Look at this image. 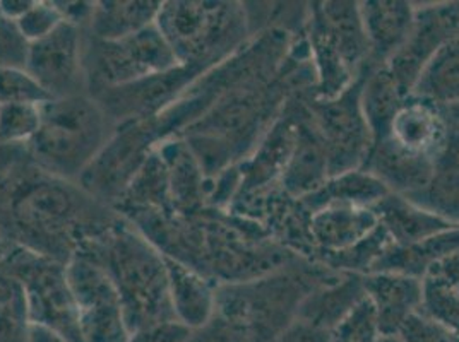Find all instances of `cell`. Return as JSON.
Listing matches in <instances>:
<instances>
[{"label": "cell", "mask_w": 459, "mask_h": 342, "mask_svg": "<svg viewBox=\"0 0 459 342\" xmlns=\"http://www.w3.org/2000/svg\"><path fill=\"white\" fill-rule=\"evenodd\" d=\"M118 218L77 182L39 170L26 144L0 146V227L16 245L67 266Z\"/></svg>", "instance_id": "6da1fadb"}, {"label": "cell", "mask_w": 459, "mask_h": 342, "mask_svg": "<svg viewBox=\"0 0 459 342\" xmlns=\"http://www.w3.org/2000/svg\"><path fill=\"white\" fill-rule=\"evenodd\" d=\"M76 255L95 261L107 270L118 293L129 334L177 321L165 255L126 218L120 216Z\"/></svg>", "instance_id": "7a4b0ae2"}, {"label": "cell", "mask_w": 459, "mask_h": 342, "mask_svg": "<svg viewBox=\"0 0 459 342\" xmlns=\"http://www.w3.org/2000/svg\"><path fill=\"white\" fill-rule=\"evenodd\" d=\"M338 272L299 259L264 278L216 286V315L246 329V342H274L297 319L307 295Z\"/></svg>", "instance_id": "3957f363"}, {"label": "cell", "mask_w": 459, "mask_h": 342, "mask_svg": "<svg viewBox=\"0 0 459 342\" xmlns=\"http://www.w3.org/2000/svg\"><path fill=\"white\" fill-rule=\"evenodd\" d=\"M115 131L117 125L93 96L58 98L41 105L39 133L26 148L39 170L79 182Z\"/></svg>", "instance_id": "277c9868"}, {"label": "cell", "mask_w": 459, "mask_h": 342, "mask_svg": "<svg viewBox=\"0 0 459 342\" xmlns=\"http://www.w3.org/2000/svg\"><path fill=\"white\" fill-rule=\"evenodd\" d=\"M156 26L178 64L203 74L252 38L244 4L237 2H163Z\"/></svg>", "instance_id": "5b68a950"}, {"label": "cell", "mask_w": 459, "mask_h": 342, "mask_svg": "<svg viewBox=\"0 0 459 342\" xmlns=\"http://www.w3.org/2000/svg\"><path fill=\"white\" fill-rule=\"evenodd\" d=\"M180 67L156 22L122 39H96L86 31L84 69L88 95L127 86Z\"/></svg>", "instance_id": "8992f818"}, {"label": "cell", "mask_w": 459, "mask_h": 342, "mask_svg": "<svg viewBox=\"0 0 459 342\" xmlns=\"http://www.w3.org/2000/svg\"><path fill=\"white\" fill-rule=\"evenodd\" d=\"M0 270L20 281L31 322L50 327L71 342H84L65 264L16 247L0 264Z\"/></svg>", "instance_id": "52a82bcc"}, {"label": "cell", "mask_w": 459, "mask_h": 342, "mask_svg": "<svg viewBox=\"0 0 459 342\" xmlns=\"http://www.w3.org/2000/svg\"><path fill=\"white\" fill-rule=\"evenodd\" d=\"M362 79L364 74L343 95L331 99L304 93L316 133L325 144L331 176L362 168L372 148V135L360 107Z\"/></svg>", "instance_id": "ba28073f"}, {"label": "cell", "mask_w": 459, "mask_h": 342, "mask_svg": "<svg viewBox=\"0 0 459 342\" xmlns=\"http://www.w3.org/2000/svg\"><path fill=\"white\" fill-rule=\"evenodd\" d=\"M79 329L84 342H127L124 310L107 270L95 261L76 255L67 264Z\"/></svg>", "instance_id": "9c48e42d"}, {"label": "cell", "mask_w": 459, "mask_h": 342, "mask_svg": "<svg viewBox=\"0 0 459 342\" xmlns=\"http://www.w3.org/2000/svg\"><path fill=\"white\" fill-rule=\"evenodd\" d=\"M84 50L86 30L64 21L45 38L30 43L26 71L54 99L88 95Z\"/></svg>", "instance_id": "30bf717a"}, {"label": "cell", "mask_w": 459, "mask_h": 342, "mask_svg": "<svg viewBox=\"0 0 459 342\" xmlns=\"http://www.w3.org/2000/svg\"><path fill=\"white\" fill-rule=\"evenodd\" d=\"M459 37V2H439L415 7L413 22L402 48L384 65L406 95L421 71L440 48Z\"/></svg>", "instance_id": "8fae6325"}, {"label": "cell", "mask_w": 459, "mask_h": 342, "mask_svg": "<svg viewBox=\"0 0 459 342\" xmlns=\"http://www.w3.org/2000/svg\"><path fill=\"white\" fill-rule=\"evenodd\" d=\"M201 76V71L180 65L165 74L105 90L93 98L118 127L122 124L148 120L163 114Z\"/></svg>", "instance_id": "7c38bea8"}, {"label": "cell", "mask_w": 459, "mask_h": 342, "mask_svg": "<svg viewBox=\"0 0 459 342\" xmlns=\"http://www.w3.org/2000/svg\"><path fill=\"white\" fill-rule=\"evenodd\" d=\"M304 93H297L288 99L283 112L269 127L255 150L244 163H240L242 180L237 195L268 191L280 185L283 171L297 144L299 127L306 107Z\"/></svg>", "instance_id": "4fadbf2b"}, {"label": "cell", "mask_w": 459, "mask_h": 342, "mask_svg": "<svg viewBox=\"0 0 459 342\" xmlns=\"http://www.w3.org/2000/svg\"><path fill=\"white\" fill-rule=\"evenodd\" d=\"M387 135L404 151L436 161L447 148L451 122L439 107L410 95L394 115Z\"/></svg>", "instance_id": "5bb4252c"}, {"label": "cell", "mask_w": 459, "mask_h": 342, "mask_svg": "<svg viewBox=\"0 0 459 342\" xmlns=\"http://www.w3.org/2000/svg\"><path fill=\"white\" fill-rule=\"evenodd\" d=\"M167 173L173 214L182 218L197 216L208 209L210 182L182 137H172L158 146Z\"/></svg>", "instance_id": "9a60e30c"}, {"label": "cell", "mask_w": 459, "mask_h": 342, "mask_svg": "<svg viewBox=\"0 0 459 342\" xmlns=\"http://www.w3.org/2000/svg\"><path fill=\"white\" fill-rule=\"evenodd\" d=\"M365 295L376 306L383 338L396 336L402 323L421 308V278L379 270L364 276Z\"/></svg>", "instance_id": "2e32d148"}, {"label": "cell", "mask_w": 459, "mask_h": 342, "mask_svg": "<svg viewBox=\"0 0 459 342\" xmlns=\"http://www.w3.org/2000/svg\"><path fill=\"white\" fill-rule=\"evenodd\" d=\"M368 45V65L384 67L410 33L415 5L403 0L359 2Z\"/></svg>", "instance_id": "e0dca14e"}, {"label": "cell", "mask_w": 459, "mask_h": 342, "mask_svg": "<svg viewBox=\"0 0 459 342\" xmlns=\"http://www.w3.org/2000/svg\"><path fill=\"white\" fill-rule=\"evenodd\" d=\"M434 165V159L404 151L385 135L372 142L362 170L379 178L391 193L411 197L427 185Z\"/></svg>", "instance_id": "ac0fdd59"}, {"label": "cell", "mask_w": 459, "mask_h": 342, "mask_svg": "<svg viewBox=\"0 0 459 342\" xmlns=\"http://www.w3.org/2000/svg\"><path fill=\"white\" fill-rule=\"evenodd\" d=\"M304 114L299 127V137L287 168L280 180L281 191L293 199H306L310 193L319 191L331 176L329 161L325 156V144L316 133L310 112L304 98Z\"/></svg>", "instance_id": "d6986e66"}, {"label": "cell", "mask_w": 459, "mask_h": 342, "mask_svg": "<svg viewBox=\"0 0 459 342\" xmlns=\"http://www.w3.org/2000/svg\"><path fill=\"white\" fill-rule=\"evenodd\" d=\"M365 296L364 276L338 272L307 295L299 306L297 319L331 332Z\"/></svg>", "instance_id": "ffe728a7"}, {"label": "cell", "mask_w": 459, "mask_h": 342, "mask_svg": "<svg viewBox=\"0 0 459 342\" xmlns=\"http://www.w3.org/2000/svg\"><path fill=\"white\" fill-rule=\"evenodd\" d=\"M379 227V219L374 209L327 206L312 212L310 231L312 240L321 253H336L357 245ZM314 257V259H316Z\"/></svg>", "instance_id": "44dd1931"}, {"label": "cell", "mask_w": 459, "mask_h": 342, "mask_svg": "<svg viewBox=\"0 0 459 342\" xmlns=\"http://www.w3.org/2000/svg\"><path fill=\"white\" fill-rule=\"evenodd\" d=\"M169 289L175 319L199 329L216 315V285L195 269L165 255Z\"/></svg>", "instance_id": "7402d4cb"}, {"label": "cell", "mask_w": 459, "mask_h": 342, "mask_svg": "<svg viewBox=\"0 0 459 342\" xmlns=\"http://www.w3.org/2000/svg\"><path fill=\"white\" fill-rule=\"evenodd\" d=\"M396 247H415L456 225L423 209L398 193H387L372 208Z\"/></svg>", "instance_id": "603a6c76"}, {"label": "cell", "mask_w": 459, "mask_h": 342, "mask_svg": "<svg viewBox=\"0 0 459 342\" xmlns=\"http://www.w3.org/2000/svg\"><path fill=\"white\" fill-rule=\"evenodd\" d=\"M423 209L459 225V127L451 124L447 148L436 159L434 171L420 192L406 197Z\"/></svg>", "instance_id": "cb8c5ba5"}, {"label": "cell", "mask_w": 459, "mask_h": 342, "mask_svg": "<svg viewBox=\"0 0 459 342\" xmlns=\"http://www.w3.org/2000/svg\"><path fill=\"white\" fill-rule=\"evenodd\" d=\"M421 310L459 336V252L432 262L421 276Z\"/></svg>", "instance_id": "d4e9b609"}, {"label": "cell", "mask_w": 459, "mask_h": 342, "mask_svg": "<svg viewBox=\"0 0 459 342\" xmlns=\"http://www.w3.org/2000/svg\"><path fill=\"white\" fill-rule=\"evenodd\" d=\"M387 193L391 192L387 191V187L379 178H376L368 171L359 168L329 176L319 191L302 199V204L310 212H316L327 206L372 209Z\"/></svg>", "instance_id": "484cf974"}, {"label": "cell", "mask_w": 459, "mask_h": 342, "mask_svg": "<svg viewBox=\"0 0 459 342\" xmlns=\"http://www.w3.org/2000/svg\"><path fill=\"white\" fill-rule=\"evenodd\" d=\"M163 2L158 0H105L96 2L86 28L96 39H122L152 26L158 20Z\"/></svg>", "instance_id": "4316f807"}, {"label": "cell", "mask_w": 459, "mask_h": 342, "mask_svg": "<svg viewBox=\"0 0 459 342\" xmlns=\"http://www.w3.org/2000/svg\"><path fill=\"white\" fill-rule=\"evenodd\" d=\"M408 96L385 67L368 65L365 69L360 88V107L372 135V142L389 133L391 122Z\"/></svg>", "instance_id": "83f0119b"}, {"label": "cell", "mask_w": 459, "mask_h": 342, "mask_svg": "<svg viewBox=\"0 0 459 342\" xmlns=\"http://www.w3.org/2000/svg\"><path fill=\"white\" fill-rule=\"evenodd\" d=\"M411 96L447 108L459 101V37L447 41L421 71Z\"/></svg>", "instance_id": "f1b7e54d"}, {"label": "cell", "mask_w": 459, "mask_h": 342, "mask_svg": "<svg viewBox=\"0 0 459 342\" xmlns=\"http://www.w3.org/2000/svg\"><path fill=\"white\" fill-rule=\"evenodd\" d=\"M459 252V225L446 229L415 247H389L372 272L389 270L421 278L427 267Z\"/></svg>", "instance_id": "f546056e"}, {"label": "cell", "mask_w": 459, "mask_h": 342, "mask_svg": "<svg viewBox=\"0 0 459 342\" xmlns=\"http://www.w3.org/2000/svg\"><path fill=\"white\" fill-rule=\"evenodd\" d=\"M393 240L379 225L362 242L343 252L336 253H321L314 259V262L327 267L334 272H351V274H370L377 262L383 259L384 253L393 247Z\"/></svg>", "instance_id": "4dcf8cb0"}, {"label": "cell", "mask_w": 459, "mask_h": 342, "mask_svg": "<svg viewBox=\"0 0 459 342\" xmlns=\"http://www.w3.org/2000/svg\"><path fill=\"white\" fill-rule=\"evenodd\" d=\"M30 312L20 281L0 270V342H28Z\"/></svg>", "instance_id": "1f68e13d"}, {"label": "cell", "mask_w": 459, "mask_h": 342, "mask_svg": "<svg viewBox=\"0 0 459 342\" xmlns=\"http://www.w3.org/2000/svg\"><path fill=\"white\" fill-rule=\"evenodd\" d=\"M41 124V105L0 107V146L28 144Z\"/></svg>", "instance_id": "d6a6232c"}, {"label": "cell", "mask_w": 459, "mask_h": 342, "mask_svg": "<svg viewBox=\"0 0 459 342\" xmlns=\"http://www.w3.org/2000/svg\"><path fill=\"white\" fill-rule=\"evenodd\" d=\"M331 342H379L383 338L377 312L372 302L364 300L338 323L331 332Z\"/></svg>", "instance_id": "836d02e7"}, {"label": "cell", "mask_w": 459, "mask_h": 342, "mask_svg": "<svg viewBox=\"0 0 459 342\" xmlns=\"http://www.w3.org/2000/svg\"><path fill=\"white\" fill-rule=\"evenodd\" d=\"M50 99L39 81L26 69H0V107L2 105H45Z\"/></svg>", "instance_id": "e575fe53"}, {"label": "cell", "mask_w": 459, "mask_h": 342, "mask_svg": "<svg viewBox=\"0 0 459 342\" xmlns=\"http://www.w3.org/2000/svg\"><path fill=\"white\" fill-rule=\"evenodd\" d=\"M62 22H64V16L58 11L56 2L33 0L31 7L18 20V26L26 39L33 43L50 35Z\"/></svg>", "instance_id": "d590c367"}, {"label": "cell", "mask_w": 459, "mask_h": 342, "mask_svg": "<svg viewBox=\"0 0 459 342\" xmlns=\"http://www.w3.org/2000/svg\"><path fill=\"white\" fill-rule=\"evenodd\" d=\"M30 41L21 33L18 21L0 13V69H26Z\"/></svg>", "instance_id": "8d00e7d4"}, {"label": "cell", "mask_w": 459, "mask_h": 342, "mask_svg": "<svg viewBox=\"0 0 459 342\" xmlns=\"http://www.w3.org/2000/svg\"><path fill=\"white\" fill-rule=\"evenodd\" d=\"M396 338L402 342H453L455 336L439 322L430 319L423 310L411 313L402 323Z\"/></svg>", "instance_id": "74e56055"}, {"label": "cell", "mask_w": 459, "mask_h": 342, "mask_svg": "<svg viewBox=\"0 0 459 342\" xmlns=\"http://www.w3.org/2000/svg\"><path fill=\"white\" fill-rule=\"evenodd\" d=\"M246 329L214 315L210 322L194 329L184 342H246Z\"/></svg>", "instance_id": "f35d334b"}, {"label": "cell", "mask_w": 459, "mask_h": 342, "mask_svg": "<svg viewBox=\"0 0 459 342\" xmlns=\"http://www.w3.org/2000/svg\"><path fill=\"white\" fill-rule=\"evenodd\" d=\"M192 329L178 321L156 323L152 327L135 330L127 342H184L191 336Z\"/></svg>", "instance_id": "ab89813d"}, {"label": "cell", "mask_w": 459, "mask_h": 342, "mask_svg": "<svg viewBox=\"0 0 459 342\" xmlns=\"http://www.w3.org/2000/svg\"><path fill=\"white\" fill-rule=\"evenodd\" d=\"M274 342H331L329 332L295 319Z\"/></svg>", "instance_id": "60d3db41"}, {"label": "cell", "mask_w": 459, "mask_h": 342, "mask_svg": "<svg viewBox=\"0 0 459 342\" xmlns=\"http://www.w3.org/2000/svg\"><path fill=\"white\" fill-rule=\"evenodd\" d=\"M28 342H71L65 339L62 334H58L57 330L33 323L30 325V332H28Z\"/></svg>", "instance_id": "b9f144b4"}, {"label": "cell", "mask_w": 459, "mask_h": 342, "mask_svg": "<svg viewBox=\"0 0 459 342\" xmlns=\"http://www.w3.org/2000/svg\"><path fill=\"white\" fill-rule=\"evenodd\" d=\"M33 0H0V13L11 20H20L21 16L31 7Z\"/></svg>", "instance_id": "7bdbcfd3"}, {"label": "cell", "mask_w": 459, "mask_h": 342, "mask_svg": "<svg viewBox=\"0 0 459 342\" xmlns=\"http://www.w3.org/2000/svg\"><path fill=\"white\" fill-rule=\"evenodd\" d=\"M20 247L13 242V238L5 233V229L0 227V264L14 252V248Z\"/></svg>", "instance_id": "ee69618b"}, {"label": "cell", "mask_w": 459, "mask_h": 342, "mask_svg": "<svg viewBox=\"0 0 459 342\" xmlns=\"http://www.w3.org/2000/svg\"><path fill=\"white\" fill-rule=\"evenodd\" d=\"M442 110H444L446 116H447V120L453 125H458L459 127V101L455 103V105H451V107H447V108H442Z\"/></svg>", "instance_id": "f6af8a7d"}, {"label": "cell", "mask_w": 459, "mask_h": 342, "mask_svg": "<svg viewBox=\"0 0 459 342\" xmlns=\"http://www.w3.org/2000/svg\"><path fill=\"white\" fill-rule=\"evenodd\" d=\"M453 342H459V338H455V341Z\"/></svg>", "instance_id": "bcb514c9"}]
</instances>
